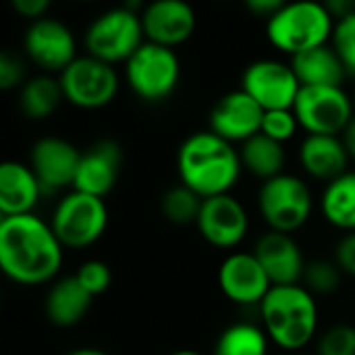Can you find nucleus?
Returning <instances> with one entry per match:
<instances>
[{"mask_svg": "<svg viewBox=\"0 0 355 355\" xmlns=\"http://www.w3.org/2000/svg\"><path fill=\"white\" fill-rule=\"evenodd\" d=\"M62 243L52 227L35 214L0 218V266L17 285L33 287L56 277Z\"/></svg>", "mask_w": 355, "mask_h": 355, "instance_id": "obj_1", "label": "nucleus"}, {"mask_svg": "<svg viewBox=\"0 0 355 355\" xmlns=\"http://www.w3.org/2000/svg\"><path fill=\"white\" fill-rule=\"evenodd\" d=\"M241 168V156L233 144L210 129L189 135L177 152L181 183L202 200L229 193L239 181Z\"/></svg>", "mask_w": 355, "mask_h": 355, "instance_id": "obj_2", "label": "nucleus"}, {"mask_svg": "<svg viewBox=\"0 0 355 355\" xmlns=\"http://www.w3.org/2000/svg\"><path fill=\"white\" fill-rule=\"evenodd\" d=\"M260 314L262 329L281 349H302L316 337L318 304L304 285L272 287L260 304Z\"/></svg>", "mask_w": 355, "mask_h": 355, "instance_id": "obj_3", "label": "nucleus"}, {"mask_svg": "<svg viewBox=\"0 0 355 355\" xmlns=\"http://www.w3.org/2000/svg\"><path fill=\"white\" fill-rule=\"evenodd\" d=\"M335 19L327 4L314 0L285 2L283 8L266 21L268 42L285 54L297 56L333 40Z\"/></svg>", "mask_w": 355, "mask_h": 355, "instance_id": "obj_4", "label": "nucleus"}, {"mask_svg": "<svg viewBox=\"0 0 355 355\" xmlns=\"http://www.w3.org/2000/svg\"><path fill=\"white\" fill-rule=\"evenodd\" d=\"M144 37L141 15L125 4L98 15L89 23L85 50L89 56L114 67V62H127L139 50Z\"/></svg>", "mask_w": 355, "mask_h": 355, "instance_id": "obj_5", "label": "nucleus"}, {"mask_svg": "<svg viewBox=\"0 0 355 355\" xmlns=\"http://www.w3.org/2000/svg\"><path fill=\"white\" fill-rule=\"evenodd\" d=\"M258 208L270 231L291 235L310 220L314 198L304 179L283 173L262 183L258 191Z\"/></svg>", "mask_w": 355, "mask_h": 355, "instance_id": "obj_6", "label": "nucleus"}, {"mask_svg": "<svg viewBox=\"0 0 355 355\" xmlns=\"http://www.w3.org/2000/svg\"><path fill=\"white\" fill-rule=\"evenodd\" d=\"M125 79L137 98L162 102L173 96L181 79V60L173 48L144 42L125 62Z\"/></svg>", "mask_w": 355, "mask_h": 355, "instance_id": "obj_7", "label": "nucleus"}, {"mask_svg": "<svg viewBox=\"0 0 355 355\" xmlns=\"http://www.w3.org/2000/svg\"><path fill=\"white\" fill-rule=\"evenodd\" d=\"M108 225V210L102 198L71 191L54 208L50 227L62 248L81 250L96 243Z\"/></svg>", "mask_w": 355, "mask_h": 355, "instance_id": "obj_8", "label": "nucleus"}, {"mask_svg": "<svg viewBox=\"0 0 355 355\" xmlns=\"http://www.w3.org/2000/svg\"><path fill=\"white\" fill-rule=\"evenodd\" d=\"M64 100L77 108L96 110L108 106L119 94V75L112 64L89 54L77 56L58 77Z\"/></svg>", "mask_w": 355, "mask_h": 355, "instance_id": "obj_9", "label": "nucleus"}, {"mask_svg": "<svg viewBox=\"0 0 355 355\" xmlns=\"http://www.w3.org/2000/svg\"><path fill=\"white\" fill-rule=\"evenodd\" d=\"M354 100L343 87H302L293 112L308 135H341L354 119Z\"/></svg>", "mask_w": 355, "mask_h": 355, "instance_id": "obj_10", "label": "nucleus"}, {"mask_svg": "<svg viewBox=\"0 0 355 355\" xmlns=\"http://www.w3.org/2000/svg\"><path fill=\"white\" fill-rule=\"evenodd\" d=\"M241 89L250 94L266 112L293 110L302 83L291 64L275 58H260L245 67L241 75Z\"/></svg>", "mask_w": 355, "mask_h": 355, "instance_id": "obj_11", "label": "nucleus"}, {"mask_svg": "<svg viewBox=\"0 0 355 355\" xmlns=\"http://www.w3.org/2000/svg\"><path fill=\"white\" fill-rule=\"evenodd\" d=\"M25 54L48 73H62L77 58V42L71 27L54 17L29 23L23 35Z\"/></svg>", "mask_w": 355, "mask_h": 355, "instance_id": "obj_12", "label": "nucleus"}, {"mask_svg": "<svg viewBox=\"0 0 355 355\" xmlns=\"http://www.w3.org/2000/svg\"><path fill=\"white\" fill-rule=\"evenodd\" d=\"M81 154L71 141L48 135L40 137L29 152V166L35 173L44 196L60 191L64 187H73L75 175L81 162Z\"/></svg>", "mask_w": 355, "mask_h": 355, "instance_id": "obj_13", "label": "nucleus"}, {"mask_svg": "<svg viewBox=\"0 0 355 355\" xmlns=\"http://www.w3.org/2000/svg\"><path fill=\"white\" fill-rule=\"evenodd\" d=\"M200 235L214 248H237L248 231H250V216L243 204L231 196H216L202 202L200 216L196 220Z\"/></svg>", "mask_w": 355, "mask_h": 355, "instance_id": "obj_14", "label": "nucleus"}, {"mask_svg": "<svg viewBox=\"0 0 355 355\" xmlns=\"http://www.w3.org/2000/svg\"><path fill=\"white\" fill-rule=\"evenodd\" d=\"M266 110L241 87L225 94L210 110V131L229 144H245L262 131Z\"/></svg>", "mask_w": 355, "mask_h": 355, "instance_id": "obj_15", "label": "nucleus"}, {"mask_svg": "<svg viewBox=\"0 0 355 355\" xmlns=\"http://www.w3.org/2000/svg\"><path fill=\"white\" fill-rule=\"evenodd\" d=\"M220 291L239 306H260L272 283L254 252H233L218 268Z\"/></svg>", "mask_w": 355, "mask_h": 355, "instance_id": "obj_16", "label": "nucleus"}, {"mask_svg": "<svg viewBox=\"0 0 355 355\" xmlns=\"http://www.w3.org/2000/svg\"><path fill=\"white\" fill-rule=\"evenodd\" d=\"M141 25L148 42L175 48L193 35L198 17L183 0H154L141 10Z\"/></svg>", "mask_w": 355, "mask_h": 355, "instance_id": "obj_17", "label": "nucleus"}, {"mask_svg": "<svg viewBox=\"0 0 355 355\" xmlns=\"http://www.w3.org/2000/svg\"><path fill=\"white\" fill-rule=\"evenodd\" d=\"M254 256L268 275L272 287L300 285L306 272V260L297 241L287 233L268 231L254 248Z\"/></svg>", "mask_w": 355, "mask_h": 355, "instance_id": "obj_18", "label": "nucleus"}, {"mask_svg": "<svg viewBox=\"0 0 355 355\" xmlns=\"http://www.w3.org/2000/svg\"><path fill=\"white\" fill-rule=\"evenodd\" d=\"M121 164H123V152L116 141L112 139L96 141L81 154L73 189L96 198H104L116 185Z\"/></svg>", "mask_w": 355, "mask_h": 355, "instance_id": "obj_19", "label": "nucleus"}, {"mask_svg": "<svg viewBox=\"0 0 355 355\" xmlns=\"http://www.w3.org/2000/svg\"><path fill=\"white\" fill-rule=\"evenodd\" d=\"M44 189L29 164L6 160L0 164V214H33Z\"/></svg>", "mask_w": 355, "mask_h": 355, "instance_id": "obj_20", "label": "nucleus"}, {"mask_svg": "<svg viewBox=\"0 0 355 355\" xmlns=\"http://www.w3.org/2000/svg\"><path fill=\"white\" fill-rule=\"evenodd\" d=\"M300 160L308 175L331 183L347 173L349 154L341 135H306L300 148Z\"/></svg>", "mask_w": 355, "mask_h": 355, "instance_id": "obj_21", "label": "nucleus"}, {"mask_svg": "<svg viewBox=\"0 0 355 355\" xmlns=\"http://www.w3.org/2000/svg\"><path fill=\"white\" fill-rule=\"evenodd\" d=\"M291 67L302 87H343L347 77V69L333 44H324L293 56Z\"/></svg>", "mask_w": 355, "mask_h": 355, "instance_id": "obj_22", "label": "nucleus"}, {"mask_svg": "<svg viewBox=\"0 0 355 355\" xmlns=\"http://www.w3.org/2000/svg\"><path fill=\"white\" fill-rule=\"evenodd\" d=\"M92 295L81 287V283L73 277L58 279L44 302V312L48 320L56 327H75L85 318L92 306Z\"/></svg>", "mask_w": 355, "mask_h": 355, "instance_id": "obj_23", "label": "nucleus"}, {"mask_svg": "<svg viewBox=\"0 0 355 355\" xmlns=\"http://www.w3.org/2000/svg\"><path fill=\"white\" fill-rule=\"evenodd\" d=\"M320 212L333 227L355 233V171H347L327 183L320 198Z\"/></svg>", "mask_w": 355, "mask_h": 355, "instance_id": "obj_24", "label": "nucleus"}, {"mask_svg": "<svg viewBox=\"0 0 355 355\" xmlns=\"http://www.w3.org/2000/svg\"><path fill=\"white\" fill-rule=\"evenodd\" d=\"M239 156H241V164L264 181L283 175L285 160H287L283 144L266 137L264 133H258L245 144H241Z\"/></svg>", "mask_w": 355, "mask_h": 355, "instance_id": "obj_25", "label": "nucleus"}, {"mask_svg": "<svg viewBox=\"0 0 355 355\" xmlns=\"http://www.w3.org/2000/svg\"><path fill=\"white\" fill-rule=\"evenodd\" d=\"M64 100L60 81L50 75H35L27 79L19 94V106L21 112L31 121H44L48 119Z\"/></svg>", "mask_w": 355, "mask_h": 355, "instance_id": "obj_26", "label": "nucleus"}, {"mask_svg": "<svg viewBox=\"0 0 355 355\" xmlns=\"http://www.w3.org/2000/svg\"><path fill=\"white\" fill-rule=\"evenodd\" d=\"M268 335L250 322L227 327L214 343L212 355H268Z\"/></svg>", "mask_w": 355, "mask_h": 355, "instance_id": "obj_27", "label": "nucleus"}, {"mask_svg": "<svg viewBox=\"0 0 355 355\" xmlns=\"http://www.w3.org/2000/svg\"><path fill=\"white\" fill-rule=\"evenodd\" d=\"M202 198L191 191L189 187H185L183 183L177 187H171L160 202V210L164 214L166 220L175 223V225H189L196 223L202 210Z\"/></svg>", "mask_w": 355, "mask_h": 355, "instance_id": "obj_28", "label": "nucleus"}, {"mask_svg": "<svg viewBox=\"0 0 355 355\" xmlns=\"http://www.w3.org/2000/svg\"><path fill=\"white\" fill-rule=\"evenodd\" d=\"M341 268L337 266V262L331 260H316L306 264V272H304V287L312 293H320V295H329L333 291L339 289L341 285Z\"/></svg>", "mask_w": 355, "mask_h": 355, "instance_id": "obj_29", "label": "nucleus"}, {"mask_svg": "<svg viewBox=\"0 0 355 355\" xmlns=\"http://www.w3.org/2000/svg\"><path fill=\"white\" fill-rule=\"evenodd\" d=\"M331 44L345 64L347 75H355V12L335 23Z\"/></svg>", "mask_w": 355, "mask_h": 355, "instance_id": "obj_30", "label": "nucleus"}, {"mask_svg": "<svg viewBox=\"0 0 355 355\" xmlns=\"http://www.w3.org/2000/svg\"><path fill=\"white\" fill-rule=\"evenodd\" d=\"M318 355H355V327H331L318 341Z\"/></svg>", "mask_w": 355, "mask_h": 355, "instance_id": "obj_31", "label": "nucleus"}, {"mask_svg": "<svg viewBox=\"0 0 355 355\" xmlns=\"http://www.w3.org/2000/svg\"><path fill=\"white\" fill-rule=\"evenodd\" d=\"M75 279L81 283V287L92 295H100L104 293L110 283H112V272L110 268L102 262V260H87L79 266V270L75 272Z\"/></svg>", "mask_w": 355, "mask_h": 355, "instance_id": "obj_32", "label": "nucleus"}, {"mask_svg": "<svg viewBox=\"0 0 355 355\" xmlns=\"http://www.w3.org/2000/svg\"><path fill=\"white\" fill-rule=\"evenodd\" d=\"M297 116L293 110H268L264 114V123H262V131L266 137L285 144L289 141L295 133H297Z\"/></svg>", "mask_w": 355, "mask_h": 355, "instance_id": "obj_33", "label": "nucleus"}, {"mask_svg": "<svg viewBox=\"0 0 355 355\" xmlns=\"http://www.w3.org/2000/svg\"><path fill=\"white\" fill-rule=\"evenodd\" d=\"M23 77H25V67L23 60L12 54L10 50H2L0 52V87L2 89H15V87H23Z\"/></svg>", "mask_w": 355, "mask_h": 355, "instance_id": "obj_34", "label": "nucleus"}, {"mask_svg": "<svg viewBox=\"0 0 355 355\" xmlns=\"http://www.w3.org/2000/svg\"><path fill=\"white\" fill-rule=\"evenodd\" d=\"M335 262L343 272H349L352 277H355V233H347L337 250H335Z\"/></svg>", "mask_w": 355, "mask_h": 355, "instance_id": "obj_35", "label": "nucleus"}, {"mask_svg": "<svg viewBox=\"0 0 355 355\" xmlns=\"http://www.w3.org/2000/svg\"><path fill=\"white\" fill-rule=\"evenodd\" d=\"M12 8L33 23L46 17V12L50 10V0H12Z\"/></svg>", "mask_w": 355, "mask_h": 355, "instance_id": "obj_36", "label": "nucleus"}, {"mask_svg": "<svg viewBox=\"0 0 355 355\" xmlns=\"http://www.w3.org/2000/svg\"><path fill=\"white\" fill-rule=\"evenodd\" d=\"M283 0H248L245 2V6L254 12V15H258V17H264L266 21L272 17V15H277L281 8H283Z\"/></svg>", "mask_w": 355, "mask_h": 355, "instance_id": "obj_37", "label": "nucleus"}, {"mask_svg": "<svg viewBox=\"0 0 355 355\" xmlns=\"http://www.w3.org/2000/svg\"><path fill=\"white\" fill-rule=\"evenodd\" d=\"M341 139H343V144H345V150H347L349 158H354L355 160V116L352 119V123L345 127V131L341 133Z\"/></svg>", "mask_w": 355, "mask_h": 355, "instance_id": "obj_38", "label": "nucleus"}, {"mask_svg": "<svg viewBox=\"0 0 355 355\" xmlns=\"http://www.w3.org/2000/svg\"><path fill=\"white\" fill-rule=\"evenodd\" d=\"M67 355H108L106 352H102V349H96V347H81V349H73V352H69Z\"/></svg>", "mask_w": 355, "mask_h": 355, "instance_id": "obj_39", "label": "nucleus"}, {"mask_svg": "<svg viewBox=\"0 0 355 355\" xmlns=\"http://www.w3.org/2000/svg\"><path fill=\"white\" fill-rule=\"evenodd\" d=\"M168 355H202L198 354V352H193V349H179V352H173V354Z\"/></svg>", "mask_w": 355, "mask_h": 355, "instance_id": "obj_40", "label": "nucleus"}, {"mask_svg": "<svg viewBox=\"0 0 355 355\" xmlns=\"http://www.w3.org/2000/svg\"><path fill=\"white\" fill-rule=\"evenodd\" d=\"M354 106H355V96H354Z\"/></svg>", "mask_w": 355, "mask_h": 355, "instance_id": "obj_41", "label": "nucleus"}]
</instances>
